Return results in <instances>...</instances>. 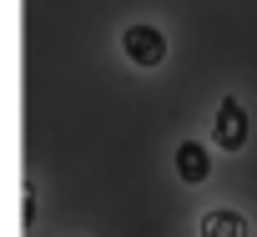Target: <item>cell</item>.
Masks as SVG:
<instances>
[{
	"mask_svg": "<svg viewBox=\"0 0 257 237\" xmlns=\"http://www.w3.org/2000/svg\"><path fill=\"white\" fill-rule=\"evenodd\" d=\"M126 51H132V61H137V66H152V61H162L167 41H162L152 26H137L132 36H126Z\"/></svg>",
	"mask_w": 257,
	"mask_h": 237,
	"instance_id": "6da1fadb",
	"label": "cell"
},
{
	"mask_svg": "<svg viewBox=\"0 0 257 237\" xmlns=\"http://www.w3.org/2000/svg\"><path fill=\"white\" fill-rule=\"evenodd\" d=\"M217 137H222L227 147H237V142L247 137V116L237 111V101H222V122H217Z\"/></svg>",
	"mask_w": 257,
	"mask_h": 237,
	"instance_id": "7a4b0ae2",
	"label": "cell"
},
{
	"mask_svg": "<svg viewBox=\"0 0 257 237\" xmlns=\"http://www.w3.org/2000/svg\"><path fill=\"white\" fill-rule=\"evenodd\" d=\"M202 237H247V222L237 212H212L202 222Z\"/></svg>",
	"mask_w": 257,
	"mask_h": 237,
	"instance_id": "3957f363",
	"label": "cell"
},
{
	"mask_svg": "<svg viewBox=\"0 0 257 237\" xmlns=\"http://www.w3.org/2000/svg\"><path fill=\"white\" fill-rule=\"evenodd\" d=\"M182 177H187V182L207 177V152H202V147H182Z\"/></svg>",
	"mask_w": 257,
	"mask_h": 237,
	"instance_id": "277c9868",
	"label": "cell"
}]
</instances>
